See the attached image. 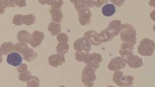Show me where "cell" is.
<instances>
[{
	"label": "cell",
	"mask_w": 155,
	"mask_h": 87,
	"mask_svg": "<svg viewBox=\"0 0 155 87\" xmlns=\"http://www.w3.org/2000/svg\"><path fill=\"white\" fill-rule=\"evenodd\" d=\"M153 28L154 31L155 32V24L154 25Z\"/></svg>",
	"instance_id": "36"
},
{
	"label": "cell",
	"mask_w": 155,
	"mask_h": 87,
	"mask_svg": "<svg viewBox=\"0 0 155 87\" xmlns=\"http://www.w3.org/2000/svg\"><path fill=\"white\" fill-rule=\"evenodd\" d=\"M50 12L53 21L58 23L61 22L63 15L61 8H51Z\"/></svg>",
	"instance_id": "16"
},
{
	"label": "cell",
	"mask_w": 155,
	"mask_h": 87,
	"mask_svg": "<svg viewBox=\"0 0 155 87\" xmlns=\"http://www.w3.org/2000/svg\"><path fill=\"white\" fill-rule=\"evenodd\" d=\"M23 15L21 14H16L14 16L12 21V23L15 25L18 26L22 25Z\"/></svg>",
	"instance_id": "27"
},
{
	"label": "cell",
	"mask_w": 155,
	"mask_h": 87,
	"mask_svg": "<svg viewBox=\"0 0 155 87\" xmlns=\"http://www.w3.org/2000/svg\"><path fill=\"white\" fill-rule=\"evenodd\" d=\"M56 39L59 42L61 43H67L69 39L68 36L64 33L59 34L57 36Z\"/></svg>",
	"instance_id": "28"
},
{
	"label": "cell",
	"mask_w": 155,
	"mask_h": 87,
	"mask_svg": "<svg viewBox=\"0 0 155 87\" xmlns=\"http://www.w3.org/2000/svg\"><path fill=\"white\" fill-rule=\"evenodd\" d=\"M74 47L76 51H87L90 52L91 46V43L87 38L84 37L75 40L74 43Z\"/></svg>",
	"instance_id": "9"
},
{
	"label": "cell",
	"mask_w": 155,
	"mask_h": 87,
	"mask_svg": "<svg viewBox=\"0 0 155 87\" xmlns=\"http://www.w3.org/2000/svg\"><path fill=\"white\" fill-rule=\"evenodd\" d=\"M95 70L87 66L83 69L82 74L81 81L87 87H92L97 79Z\"/></svg>",
	"instance_id": "4"
},
{
	"label": "cell",
	"mask_w": 155,
	"mask_h": 87,
	"mask_svg": "<svg viewBox=\"0 0 155 87\" xmlns=\"http://www.w3.org/2000/svg\"><path fill=\"white\" fill-rule=\"evenodd\" d=\"M150 16L151 19L155 22V9L150 13Z\"/></svg>",
	"instance_id": "34"
},
{
	"label": "cell",
	"mask_w": 155,
	"mask_h": 87,
	"mask_svg": "<svg viewBox=\"0 0 155 87\" xmlns=\"http://www.w3.org/2000/svg\"><path fill=\"white\" fill-rule=\"evenodd\" d=\"M107 87H115V86H111V85H110V86H107Z\"/></svg>",
	"instance_id": "37"
},
{
	"label": "cell",
	"mask_w": 155,
	"mask_h": 87,
	"mask_svg": "<svg viewBox=\"0 0 155 87\" xmlns=\"http://www.w3.org/2000/svg\"><path fill=\"white\" fill-rule=\"evenodd\" d=\"M98 35L99 34L93 30L87 31L84 34V37L87 38L91 44L96 46H100L102 44L99 40Z\"/></svg>",
	"instance_id": "13"
},
{
	"label": "cell",
	"mask_w": 155,
	"mask_h": 87,
	"mask_svg": "<svg viewBox=\"0 0 155 87\" xmlns=\"http://www.w3.org/2000/svg\"><path fill=\"white\" fill-rule=\"evenodd\" d=\"M117 1L118 2H117V1H111V2H112L114 3L116 5L119 6H121L122 5H123V3L125 1H120L119 2V1Z\"/></svg>",
	"instance_id": "33"
},
{
	"label": "cell",
	"mask_w": 155,
	"mask_h": 87,
	"mask_svg": "<svg viewBox=\"0 0 155 87\" xmlns=\"http://www.w3.org/2000/svg\"><path fill=\"white\" fill-rule=\"evenodd\" d=\"M96 2V6L97 7H101L103 4L107 2L108 1H97Z\"/></svg>",
	"instance_id": "32"
},
{
	"label": "cell",
	"mask_w": 155,
	"mask_h": 87,
	"mask_svg": "<svg viewBox=\"0 0 155 87\" xmlns=\"http://www.w3.org/2000/svg\"><path fill=\"white\" fill-rule=\"evenodd\" d=\"M120 32V38L123 41L135 45L137 38L136 31L134 27L129 24H123Z\"/></svg>",
	"instance_id": "2"
},
{
	"label": "cell",
	"mask_w": 155,
	"mask_h": 87,
	"mask_svg": "<svg viewBox=\"0 0 155 87\" xmlns=\"http://www.w3.org/2000/svg\"><path fill=\"white\" fill-rule=\"evenodd\" d=\"M102 11L104 16L109 17L114 15L116 12V8L113 4H107L102 7Z\"/></svg>",
	"instance_id": "19"
},
{
	"label": "cell",
	"mask_w": 155,
	"mask_h": 87,
	"mask_svg": "<svg viewBox=\"0 0 155 87\" xmlns=\"http://www.w3.org/2000/svg\"><path fill=\"white\" fill-rule=\"evenodd\" d=\"M65 61L64 56L58 54L51 56L49 58V61L50 64L55 66L61 64Z\"/></svg>",
	"instance_id": "20"
},
{
	"label": "cell",
	"mask_w": 155,
	"mask_h": 87,
	"mask_svg": "<svg viewBox=\"0 0 155 87\" xmlns=\"http://www.w3.org/2000/svg\"><path fill=\"white\" fill-rule=\"evenodd\" d=\"M70 1L74 5L75 8L78 13V18L81 24L85 26L90 24L92 13L89 7L84 5L82 1Z\"/></svg>",
	"instance_id": "1"
},
{
	"label": "cell",
	"mask_w": 155,
	"mask_h": 87,
	"mask_svg": "<svg viewBox=\"0 0 155 87\" xmlns=\"http://www.w3.org/2000/svg\"><path fill=\"white\" fill-rule=\"evenodd\" d=\"M16 5L14 1H1V14L4 13L5 8L8 7H15Z\"/></svg>",
	"instance_id": "25"
},
{
	"label": "cell",
	"mask_w": 155,
	"mask_h": 87,
	"mask_svg": "<svg viewBox=\"0 0 155 87\" xmlns=\"http://www.w3.org/2000/svg\"><path fill=\"white\" fill-rule=\"evenodd\" d=\"M69 47L68 43L59 42L56 47V50L58 53L65 54L68 52Z\"/></svg>",
	"instance_id": "26"
},
{
	"label": "cell",
	"mask_w": 155,
	"mask_h": 87,
	"mask_svg": "<svg viewBox=\"0 0 155 87\" xmlns=\"http://www.w3.org/2000/svg\"><path fill=\"white\" fill-rule=\"evenodd\" d=\"M38 2L42 5L47 4L51 5L53 2V1H38Z\"/></svg>",
	"instance_id": "31"
},
{
	"label": "cell",
	"mask_w": 155,
	"mask_h": 87,
	"mask_svg": "<svg viewBox=\"0 0 155 87\" xmlns=\"http://www.w3.org/2000/svg\"><path fill=\"white\" fill-rule=\"evenodd\" d=\"M15 49L18 52L25 55V57L28 60L33 59L36 55L32 49L24 44H17L15 46Z\"/></svg>",
	"instance_id": "8"
},
{
	"label": "cell",
	"mask_w": 155,
	"mask_h": 87,
	"mask_svg": "<svg viewBox=\"0 0 155 87\" xmlns=\"http://www.w3.org/2000/svg\"><path fill=\"white\" fill-rule=\"evenodd\" d=\"M132 68L137 69L143 66V60L137 55H133L130 57L126 63Z\"/></svg>",
	"instance_id": "15"
},
{
	"label": "cell",
	"mask_w": 155,
	"mask_h": 87,
	"mask_svg": "<svg viewBox=\"0 0 155 87\" xmlns=\"http://www.w3.org/2000/svg\"><path fill=\"white\" fill-rule=\"evenodd\" d=\"M122 26L121 21L117 20L111 21L107 28L115 37L121 32Z\"/></svg>",
	"instance_id": "14"
},
{
	"label": "cell",
	"mask_w": 155,
	"mask_h": 87,
	"mask_svg": "<svg viewBox=\"0 0 155 87\" xmlns=\"http://www.w3.org/2000/svg\"><path fill=\"white\" fill-rule=\"evenodd\" d=\"M134 46L132 44L128 42H124L122 44L119 53L126 63L130 57L134 55L133 51L134 49Z\"/></svg>",
	"instance_id": "7"
},
{
	"label": "cell",
	"mask_w": 155,
	"mask_h": 87,
	"mask_svg": "<svg viewBox=\"0 0 155 87\" xmlns=\"http://www.w3.org/2000/svg\"><path fill=\"white\" fill-rule=\"evenodd\" d=\"M14 2L16 6H17L20 7H25L26 4L25 1H14Z\"/></svg>",
	"instance_id": "30"
},
{
	"label": "cell",
	"mask_w": 155,
	"mask_h": 87,
	"mask_svg": "<svg viewBox=\"0 0 155 87\" xmlns=\"http://www.w3.org/2000/svg\"><path fill=\"white\" fill-rule=\"evenodd\" d=\"M126 63L122 57L117 56L111 60L108 65V68L110 70L117 71L125 67Z\"/></svg>",
	"instance_id": "10"
},
{
	"label": "cell",
	"mask_w": 155,
	"mask_h": 87,
	"mask_svg": "<svg viewBox=\"0 0 155 87\" xmlns=\"http://www.w3.org/2000/svg\"><path fill=\"white\" fill-rule=\"evenodd\" d=\"M15 50V46L11 42L4 43L1 47V50L5 54L10 53Z\"/></svg>",
	"instance_id": "23"
},
{
	"label": "cell",
	"mask_w": 155,
	"mask_h": 87,
	"mask_svg": "<svg viewBox=\"0 0 155 87\" xmlns=\"http://www.w3.org/2000/svg\"><path fill=\"white\" fill-rule=\"evenodd\" d=\"M89 54V52L87 51H78L75 53V58L78 61L84 62Z\"/></svg>",
	"instance_id": "24"
},
{
	"label": "cell",
	"mask_w": 155,
	"mask_h": 87,
	"mask_svg": "<svg viewBox=\"0 0 155 87\" xmlns=\"http://www.w3.org/2000/svg\"><path fill=\"white\" fill-rule=\"evenodd\" d=\"M45 38L43 32L38 31H34L32 34L30 40V44L34 48L38 47L41 44Z\"/></svg>",
	"instance_id": "11"
},
{
	"label": "cell",
	"mask_w": 155,
	"mask_h": 87,
	"mask_svg": "<svg viewBox=\"0 0 155 87\" xmlns=\"http://www.w3.org/2000/svg\"><path fill=\"white\" fill-rule=\"evenodd\" d=\"M48 30L52 35L56 36L61 31V26L59 24L51 22L48 25Z\"/></svg>",
	"instance_id": "21"
},
{
	"label": "cell",
	"mask_w": 155,
	"mask_h": 87,
	"mask_svg": "<svg viewBox=\"0 0 155 87\" xmlns=\"http://www.w3.org/2000/svg\"><path fill=\"white\" fill-rule=\"evenodd\" d=\"M113 81L120 87L130 86L132 85L134 78L130 75H124L122 71H116L113 75Z\"/></svg>",
	"instance_id": "5"
},
{
	"label": "cell",
	"mask_w": 155,
	"mask_h": 87,
	"mask_svg": "<svg viewBox=\"0 0 155 87\" xmlns=\"http://www.w3.org/2000/svg\"><path fill=\"white\" fill-rule=\"evenodd\" d=\"M64 2L62 1H53V2L51 5V8H61Z\"/></svg>",
	"instance_id": "29"
},
{
	"label": "cell",
	"mask_w": 155,
	"mask_h": 87,
	"mask_svg": "<svg viewBox=\"0 0 155 87\" xmlns=\"http://www.w3.org/2000/svg\"><path fill=\"white\" fill-rule=\"evenodd\" d=\"M149 4L151 6L155 8V0H151L149 3Z\"/></svg>",
	"instance_id": "35"
},
{
	"label": "cell",
	"mask_w": 155,
	"mask_h": 87,
	"mask_svg": "<svg viewBox=\"0 0 155 87\" xmlns=\"http://www.w3.org/2000/svg\"><path fill=\"white\" fill-rule=\"evenodd\" d=\"M23 24L27 26H30L34 24L36 20V17L31 14L22 17Z\"/></svg>",
	"instance_id": "22"
},
{
	"label": "cell",
	"mask_w": 155,
	"mask_h": 87,
	"mask_svg": "<svg viewBox=\"0 0 155 87\" xmlns=\"http://www.w3.org/2000/svg\"><path fill=\"white\" fill-rule=\"evenodd\" d=\"M134 87L131 86V87Z\"/></svg>",
	"instance_id": "38"
},
{
	"label": "cell",
	"mask_w": 155,
	"mask_h": 87,
	"mask_svg": "<svg viewBox=\"0 0 155 87\" xmlns=\"http://www.w3.org/2000/svg\"><path fill=\"white\" fill-rule=\"evenodd\" d=\"M17 37L19 42L24 44H26L30 43L31 35L27 31L22 30L18 33Z\"/></svg>",
	"instance_id": "18"
},
{
	"label": "cell",
	"mask_w": 155,
	"mask_h": 87,
	"mask_svg": "<svg viewBox=\"0 0 155 87\" xmlns=\"http://www.w3.org/2000/svg\"><path fill=\"white\" fill-rule=\"evenodd\" d=\"M103 61V58L100 54L94 53L89 54L84 61L87 66L97 70L100 66V63Z\"/></svg>",
	"instance_id": "6"
},
{
	"label": "cell",
	"mask_w": 155,
	"mask_h": 87,
	"mask_svg": "<svg viewBox=\"0 0 155 87\" xmlns=\"http://www.w3.org/2000/svg\"><path fill=\"white\" fill-rule=\"evenodd\" d=\"M114 37V35L108 30L107 28L102 31L98 35L99 40L102 43L111 41Z\"/></svg>",
	"instance_id": "17"
},
{
	"label": "cell",
	"mask_w": 155,
	"mask_h": 87,
	"mask_svg": "<svg viewBox=\"0 0 155 87\" xmlns=\"http://www.w3.org/2000/svg\"><path fill=\"white\" fill-rule=\"evenodd\" d=\"M22 58L19 53L13 52L8 54L7 58L8 63L15 67H18L22 64Z\"/></svg>",
	"instance_id": "12"
},
{
	"label": "cell",
	"mask_w": 155,
	"mask_h": 87,
	"mask_svg": "<svg viewBox=\"0 0 155 87\" xmlns=\"http://www.w3.org/2000/svg\"><path fill=\"white\" fill-rule=\"evenodd\" d=\"M139 54L143 56H151L155 50V43L152 40L145 38L140 42L138 47Z\"/></svg>",
	"instance_id": "3"
}]
</instances>
